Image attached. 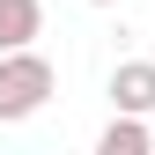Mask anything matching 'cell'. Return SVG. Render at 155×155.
Returning a JSON list of instances; mask_svg holds the SVG:
<instances>
[{"instance_id":"3957f363","label":"cell","mask_w":155,"mask_h":155,"mask_svg":"<svg viewBox=\"0 0 155 155\" xmlns=\"http://www.w3.org/2000/svg\"><path fill=\"white\" fill-rule=\"evenodd\" d=\"M148 148H155V133L140 111H111V126L96 133V155H148Z\"/></svg>"},{"instance_id":"7a4b0ae2","label":"cell","mask_w":155,"mask_h":155,"mask_svg":"<svg viewBox=\"0 0 155 155\" xmlns=\"http://www.w3.org/2000/svg\"><path fill=\"white\" fill-rule=\"evenodd\" d=\"M111 111H155V59H118L111 67Z\"/></svg>"},{"instance_id":"6da1fadb","label":"cell","mask_w":155,"mask_h":155,"mask_svg":"<svg viewBox=\"0 0 155 155\" xmlns=\"http://www.w3.org/2000/svg\"><path fill=\"white\" fill-rule=\"evenodd\" d=\"M52 89H59V74H52V59H45V52H30V45L0 52V126L37 118V111L52 104Z\"/></svg>"},{"instance_id":"277c9868","label":"cell","mask_w":155,"mask_h":155,"mask_svg":"<svg viewBox=\"0 0 155 155\" xmlns=\"http://www.w3.org/2000/svg\"><path fill=\"white\" fill-rule=\"evenodd\" d=\"M45 37V0H0V52Z\"/></svg>"},{"instance_id":"5b68a950","label":"cell","mask_w":155,"mask_h":155,"mask_svg":"<svg viewBox=\"0 0 155 155\" xmlns=\"http://www.w3.org/2000/svg\"><path fill=\"white\" fill-rule=\"evenodd\" d=\"M89 8H118V0H89Z\"/></svg>"}]
</instances>
